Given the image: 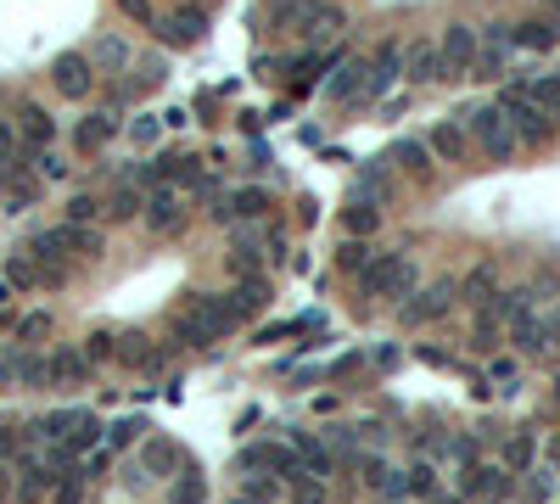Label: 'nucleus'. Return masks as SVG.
I'll list each match as a JSON object with an SVG mask.
<instances>
[{
  "mask_svg": "<svg viewBox=\"0 0 560 504\" xmlns=\"http://www.w3.org/2000/svg\"><path fill=\"white\" fill-rule=\"evenodd\" d=\"M230 308L224 297H208V292H185V303L174 308V342H191V348H208L230 331Z\"/></svg>",
  "mask_w": 560,
  "mask_h": 504,
  "instance_id": "nucleus-1",
  "label": "nucleus"
},
{
  "mask_svg": "<svg viewBox=\"0 0 560 504\" xmlns=\"http://www.w3.org/2000/svg\"><path fill=\"white\" fill-rule=\"evenodd\" d=\"M493 107L510 118V135H516V146H544V140L555 135V118H549V112H538V101L527 96V84H521V79L504 84Z\"/></svg>",
  "mask_w": 560,
  "mask_h": 504,
  "instance_id": "nucleus-2",
  "label": "nucleus"
},
{
  "mask_svg": "<svg viewBox=\"0 0 560 504\" xmlns=\"http://www.w3.org/2000/svg\"><path fill=\"white\" fill-rule=\"evenodd\" d=\"M359 286H364V297H398V303H404V297L420 286V269H415V258H404V252H376V258L364 264Z\"/></svg>",
  "mask_w": 560,
  "mask_h": 504,
  "instance_id": "nucleus-3",
  "label": "nucleus"
},
{
  "mask_svg": "<svg viewBox=\"0 0 560 504\" xmlns=\"http://www.w3.org/2000/svg\"><path fill=\"white\" fill-rule=\"evenodd\" d=\"M465 140H476L482 152L493 157V163H510V157L521 152L516 135H510V118H504L499 107H465Z\"/></svg>",
  "mask_w": 560,
  "mask_h": 504,
  "instance_id": "nucleus-4",
  "label": "nucleus"
},
{
  "mask_svg": "<svg viewBox=\"0 0 560 504\" xmlns=\"http://www.w3.org/2000/svg\"><path fill=\"white\" fill-rule=\"evenodd\" d=\"M454 297H460V280H432V286L409 292L404 303H398V314H404V325H432L454 308Z\"/></svg>",
  "mask_w": 560,
  "mask_h": 504,
  "instance_id": "nucleus-5",
  "label": "nucleus"
},
{
  "mask_svg": "<svg viewBox=\"0 0 560 504\" xmlns=\"http://www.w3.org/2000/svg\"><path fill=\"white\" fill-rule=\"evenodd\" d=\"M510 73V23H493L476 34V62H471V79H504Z\"/></svg>",
  "mask_w": 560,
  "mask_h": 504,
  "instance_id": "nucleus-6",
  "label": "nucleus"
},
{
  "mask_svg": "<svg viewBox=\"0 0 560 504\" xmlns=\"http://www.w3.org/2000/svg\"><path fill=\"white\" fill-rule=\"evenodd\" d=\"M437 56H443V79H471L476 28H471V23H448V34L437 40Z\"/></svg>",
  "mask_w": 560,
  "mask_h": 504,
  "instance_id": "nucleus-7",
  "label": "nucleus"
},
{
  "mask_svg": "<svg viewBox=\"0 0 560 504\" xmlns=\"http://www.w3.org/2000/svg\"><path fill=\"white\" fill-rule=\"evenodd\" d=\"M392 79H404V45H398V40H381V45H376V56H370V73H364L359 101L387 96V90H392Z\"/></svg>",
  "mask_w": 560,
  "mask_h": 504,
  "instance_id": "nucleus-8",
  "label": "nucleus"
},
{
  "mask_svg": "<svg viewBox=\"0 0 560 504\" xmlns=\"http://www.w3.org/2000/svg\"><path fill=\"white\" fill-rule=\"evenodd\" d=\"M286 23H297V28H303V34H308L314 45H325V40L336 34V28L348 23V17H342V6H331V0H297Z\"/></svg>",
  "mask_w": 560,
  "mask_h": 504,
  "instance_id": "nucleus-9",
  "label": "nucleus"
},
{
  "mask_svg": "<svg viewBox=\"0 0 560 504\" xmlns=\"http://www.w3.org/2000/svg\"><path fill=\"white\" fill-rule=\"evenodd\" d=\"M51 84L62 90L68 101H84L90 96V84H96V68H90V56H79V51H62L51 62Z\"/></svg>",
  "mask_w": 560,
  "mask_h": 504,
  "instance_id": "nucleus-10",
  "label": "nucleus"
},
{
  "mask_svg": "<svg viewBox=\"0 0 560 504\" xmlns=\"http://www.w3.org/2000/svg\"><path fill=\"white\" fill-rule=\"evenodd\" d=\"M146 230H157V236H168V230H180L185 224V196L174 191V185H152V196H146Z\"/></svg>",
  "mask_w": 560,
  "mask_h": 504,
  "instance_id": "nucleus-11",
  "label": "nucleus"
},
{
  "mask_svg": "<svg viewBox=\"0 0 560 504\" xmlns=\"http://www.w3.org/2000/svg\"><path fill=\"white\" fill-rule=\"evenodd\" d=\"M404 73H409V84H437V79H443L437 40H409L404 45Z\"/></svg>",
  "mask_w": 560,
  "mask_h": 504,
  "instance_id": "nucleus-12",
  "label": "nucleus"
},
{
  "mask_svg": "<svg viewBox=\"0 0 560 504\" xmlns=\"http://www.w3.org/2000/svg\"><path fill=\"white\" fill-rule=\"evenodd\" d=\"M224 308H230V320H252V314H264V308H269V280L264 275H247L236 292H224Z\"/></svg>",
  "mask_w": 560,
  "mask_h": 504,
  "instance_id": "nucleus-13",
  "label": "nucleus"
},
{
  "mask_svg": "<svg viewBox=\"0 0 560 504\" xmlns=\"http://www.w3.org/2000/svg\"><path fill=\"white\" fill-rule=\"evenodd\" d=\"M90 381V359L79 348H62L45 359V387H84Z\"/></svg>",
  "mask_w": 560,
  "mask_h": 504,
  "instance_id": "nucleus-14",
  "label": "nucleus"
},
{
  "mask_svg": "<svg viewBox=\"0 0 560 504\" xmlns=\"http://www.w3.org/2000/svg\"><path fill=\"white\" fill-rule=\"evenodd\" d=\"M510 471L504 465H465V493H482V499H493V504H504L510 499Z\"/></svg>",
  "mask_w": 560,
  "mask_h": 504,
  "instance_id": "nucleus-15",
  "label": "nucleus"
},
{
  "mask_svg": "<svg viewBox=\"0 0 560 504\" xmlns=\"http://www.w3.org/2000/svg\"><path fill=\"white\" fill-rule=\"evenodd\" d=\"M12 476H17V482H12V499L17 504H40V493H51V482H56V471L45 460H23Z\"/></svg>",
  "mask_w": 560,
  "mask_h": 504,
  "instance_id": "nucleus-16",
  "label": "nucleus"
},
{
  "mask_svg": "<svg viewBox=\"0 0 560 504\" xmlns=\"http://www.w3.org/2000/svg\"><path fill=\"white\" fill-rule=\"evenodd\" d=\"M157 34H163L168 45H196L202 34H208V12H202V6H185V12L163 17V23H157Z\"/></svg>",
  "mask_w": 560,
  "mask_h": 504,
  "instance_id": "nucleus-17",
  "label": "nucleus"
},
{
  "mask_svg": "<svg viewBox=\"0 0 560 504\" xmlns=\"http://www.w3.org/2000/svg\"><path fill=\"white\" fill-rule=\"evenodd\" d=\"M56 247L62 252H79V258H101V230L96 224H56Z\"/></svg>",
  "mask_w": 560,
  "mask_h": 504,
  "instance_id": "nucleus-18",
  "label": "nucleus"
},
{
  "mask_svg": "<svg viewBox=\"0 0 560 504\" xmlns=\"http://www.w3.org/2000/svg\"><path fill=\"white\" fill-rule=\"evenodd\" d=\"M510 45H521V51H555V45H560V28L527 17V23H510Z\"/></svg>",
  "mask_w": 560,
  "mask_h": 504,
  "instance_id": "nucleus-19",
  "label": "nucleus"
},
{
  "mask_svg": "<svg viewBox=\"0 0 560 504\" xmlns=\"http://www.w3.org/2000/svg\"><path fill=\"white\" fill-rule=\"evenodd\" d=\"M17 135L28 140V146H51V135H56V124H51V112L45 107H34V101H28V107H17Z\"/></svg>",
  "mask_w": 560,
  "mask_h": 504,
  "instance_id": "nucleus-20",
  "label": "nucleus"
},
{
  "mask_svg": "<svg viewBox=\"0 0 560 504\" xmlns=\"http://www.w3.org/2000/svg\"><path fill=\"white\" fill-rule=\"evenodd\" d=\"M387 163H398L404 174H415V180H432V152H426V140H398L387 152Z\"/></svg>",
  "mask_w": 560,
  "mask_h": 504,
  "instance_id": "nucleus-21",
  "label": "nucleus"
},
{
  "mask_svg": "<svg viewBox=\"0 0 560 504\" xmlns=\"http://www.w3.org/2000/svg\"><path fill=\"white\" fill-rule=\"evenodd\" d=\"M269 208H275V202H269V191H264V185H241V191L230 196V202H224L230 224H236V219H264Z\"/></svg>",
  "mask_w": 560,
  "mask_h": 504,
  "instance_id": "nucleus-22",
  "label": "nucleus"
},
{
  "mask_svg": "<svg viewBox=\"0 0 560 504\" xmlns=\"http://www.w3.org/2000/svg\"><path fill=\"white\" fill-rule=\"evenodd\" d=\"M510 342H516V353H544L549 348L544 314H521V320H510Z\"/></svg>",
  "mask_w": 560,
  "mask_h": 504,
  "instance_id": "nucleus-23",
  "label": "nucleus"
},
{
  "mask_svg": "<svg viewBox=\"0 0 560 504\" xmlns=\"http://www.w3.org/2000/svg\"><path fill=\"white\" fill-rule=\"evenodd\" d=\"M118 135V118H112V112H90V118H84L79 124V152H101V146H107V140Z\"/></svg>",
  "mask_w": 560,
  "mask_h": 504,
  "instance_id": "nucleus-24",
  "label": "nucleus"
},
{
  "mask_svg": "<svg viewBox=\"0 0 560 504\" xmlns=\"http://www.w3.org/2000/svg\"><path fill=\"white\" fill-rule=\"evenodd\" d=\"M364 73H370V62H342V68H336V79L325 84V96H331V101H359Z\"/></svg>",
  "mask_w": 560,
  "mask_h": 504,
  "instance_id": "nucleus-25",
  "label": "nucleus"
},
{
  "mask_svg": "<svg viewBox=\"0 0 560 504\" xmlns=\"http://www.w3.org/2000/svg\"><path fill=\"white\" fill-rule=\"evenodd\" d=\"M292 454H297V460H303V471H314V476H325V471H331V448H325L320 437L292 432Z\"/></svg>",
  "mask_w": 560,
  "mask_h": 504,
  "instance_id": "nucleus-26",
  "label": "nucleus"
},
{
  "mask_svg": "<svg viewBox=\"0 0 560 504\" xmlns=\"http://www.w3.org/2000/svg\"><path fill=\"white\" fill-rule=\"evenodd\" d=\"M342 224H348V236L370 241V236H376V224H381V208H376V202H364V196H353V208L342 213Z\"/></svg>",
  "mask_w": 560,
  "mask_h": 504,
  "instance_id": "nucleus-27",
  "label": "nucleus"
},
{
  "mask_svg": "<svg viewBox=\"0 0 560 504\" xmlns=\"http://www.w3.org/2000/svg\"><path fill=\"white\" fill-rule=\"evenodd\" d=\"M426 152H437L443 163H460L465 157V129L460 124H437L432 140H426Z\"/></svg>",
  "mask_w": 560,
  "mask_h": 504,
  "instance_id": "nucleus-28",
  "label": "nucleus"
},
{
  "mask_svg": "<svg viewBox=\"0 0 560 504\" xmlns=\"http://www.w3.org/2000/svg\"><path fill=\"white\" fill-rule=\"evenodd\" d=\"M527 96L538 101V112H549V118L560 124V73H538V79L527 84Z\"/></svg>",
  "mask_w": 560,
  "mask_h": 504,
  "instance_id": "nucleus-29",
  "label": "nucleus"
},
{
  "mask_svg": "<svg viewBox=\"0 0 560 504\" xmlns=\"http://www.w3.org/2000/svg\"><path fill=\"white\" fill-rule=\"evenodd\" d=\"M353 196H364V202H381V196H387V157H376V163L359 168V185H353Z\"/></svg>",
  "mask_w": 560,
  "mask_h": 504,
  "instance_id": "nucleus-30",
  "label": "nucleus"
},
{
  "mask_svg": "<svg viewBox=\"0 0 560 504\" xmlns=\"http://www.w3.org/2000/svg\"><path fill=\"white\" fill-rule=\"evenodd\" d=\"M370 258H376V247H370V241H342V252H336V269H342V275H364V264H370Z\"/></svg>",
  "mask_w": 560,
  "mask_h": 504,
  "instance_id": "nucleus-31",
  "label": "nucleus"
},
{
  "mask_svg": "<svg viewBox=\"0 0 560 504\" xmlns=\"http://www.w3.org/2000/svg\"><path fill=\"white\" fill-rule=\"evenodd\" d=\"M84 488H90V471H68L51 482V504H84Z\"/></svg>",
  "mask_w": 560,
  "mask_h": 504,
  "instance_id": "nucleus-32",
  "label": "nucleus"
},
{
  "mask_svg": "<svg viewBox=\"0 0 560 504\" xmlns=\"http://www.w3.org/2000/svg\"><path fill=\"white\" fill-rule=\"evenodd\" d=\"M140 437H146V420L140 415H124L107 426V448H129V443H140Z\"/></svg>",
  "mask_w": 560,
  "mask_h": 504,
  "instance_id": "nucleus-33",
  "label": "nucleus"
},
{
  "mask_svg": "<svg viewBox=\"0 0 560 504\" xmlns=\"http://www.w3.org/2000/svg\"><path fill=\"white\" fill-rule=\"evenodd\" d=\"M359 476H364V488L370 493H381L392 482V471H387V460H381L376 448H370V454H359Z\"/></svg>",
  "mask_w": 560,
  "mask_h": 504,
  "instance_id": "nucleus-34",
  "label": "nucleus"
},
{
  "mask_svg": "<svg viewBox=\"0 0 560 504\" xmlns=\"http://www.w3.org/2000/svg\"><path fill=\"white\" fill-rule=\"evenodd\" d=\"M118 342H124V348H118V359H124V364H140V370H152V364H157V353L146 348V336H140V331L118 336Z\"/></svg>",
  "mask_w": 560,
  "mask_h": 504,
  "instance_id": "nucleus-35",
  "label": "nucleus"
},
{
  "mask_svg": "<svg viewBox=\"0 0 560 504\" xmlns=\"http://www.w3.org/2000/svg\"><path fill=\"white\" fill-rule=\"evenodd\" d=\"M124 62H129L124 40H96V51H90V68H124Z\"/></svg>",
  "mask_w": 560,
  "mask_h": 504,
  "instance_id": "nucleus-36",
  "label": "nucleus"
},
{
  "mask_svg": "<svg viewBox=\"0 0 560 504\" xmlns=\"http://www.w3.org/2000/svg\"><path fill=\"white\" fill-rule=\"evenodd\" d=\"M532 465V432H516L504 443V471H527Z\"/></svg>",
  "mask_w": 560,
  "mask_h": 504,
  "instance_id": "nucleus-37",
  "label": "nucleus"
},
{
  "mask_svg": "<svg viewBox=\"0 0 560 504\" xmlns=\"http://www.w3.org/2000/svg\"><path fill=\"white\" fill-rule=\"evenodd\" d=\"M460 297H471V303H488V297H493V269L488 264L471 269V275L460 280Z\"/></svg>",
  "mask_w": 560,
  "mask_h": 504,
  "instance_id": "nucleus-38",
  "label": "nucleus"
},
{
  "mask_svg": "<svg viewBox=\"0 0 560 504\" xmlns=\"http://www.w3.org/2000/svg\"><path fill=\"white\" fill-rule=\"evenodd\" d=\"M12 381H23V387H45V359H40V353L12 359Z\"/></svg>",
  "mask_w": 560,
  "mask_h": 504,
  "instance_id": "nucleus-39",
  "label": "nucleus"
},
{
  "mask_svg": "<svg viewBox=\"0 0 560 504\" xmlns=\"http://www.w3.org/2000/svg\"><path fill=\"white\" fill-rule=\"evenodd\" d=\"M140 208H146V191H140V185H124V191H118V196H112V219H135V213Z\"/></svg>",
  "mask_w": 560,
  "mask_h": 504,
  "instance_id": "nucleus-40",
  "label": "nucleus"
},
{
  "mask_svg": "<svg viewBox=\"0 0 560 504\" xmlns=\"http://www.w3.org/2000/svg\"><path fill=\"white\" fill-rule=\"evenodd\" d=\"M521 314H532V292H504L499 308H493V320H521Z\"/></svg>",
  "mask_w": 560,
  "mask_h": 504,
  "instance_id": "nucleus-41",
  "label": "nucleus"
},
{
  "mask_svg": "<svg viewBox=\"0 0 560 504\" xmlns=\"http://www.w3.org/2000/svg\"><path fill=\"white\" fill-rule=\"evenodd\" d=\"M504 336V320H493V308L482 303V314H476V348H499Z\"/></svg>",
  "mask_w": 560,
  "mask_h": 504,
  "instance_id": "nucleus-42",
  "label": "nucleus"
},
{
  "mask_svg": "<svg viewBox=\"0 0 560 504\" xmlns=\"http://www.w3.org/2000/svg\"><path fill=\"white\" fill-rule=\"evenodd\" d=\"M168 465H174V443H168V437H152V443H146V465H140V471L152 476V471H168Z\"/></svg>",
  "mask_w": 560,
  "mask_h": 504,
  "instance_id": "nucleus-43",
  "label": "nucleus"
},
{
  "mask_svg": "<svg viewBox=\"0 0 560 504\" xmlns=\"http://www.w3.org/2000/svg\"><path fill=\"white\" fill-rule=\"evenodd\" d=\"M437 488V471L432 465H409L404 471V493H415V499H426V493Z\"/></svg>",
  "mask_w": 560,
  "mask_h": 504,
  "instance_id": "nucleus-44",
  "label": "nucleus"
},
{
  "mask_svg": "<svg viewBox=\"0 0 560 504\" xmlns=\"http://www.w3.org/2000/svg\"><path fill=\"white\" fill-rule=\"evenodd\" d=\"M112 342H118L112 331H90V336H84V348H79V353H84L90 364H101V359H112V353H118Z\"/></svg>",
  "mask_w": 560,
  "mask_h": 504,
  "instance_id": "nucleus-45",
  "label": "nucleus"
},
{
  "mask_svg": "<svg viewBox=\"0 0 560 504\" xmlns=\"http://www.w3.org/2000/svg\"><path fill=\"white\" fill-rule=\"evenodd\" d=\"M292 504H325V482L303 471V476L292 482Z\"/></svg>",
  "mask_w": 560,
  "mask_h": 504,
  "instance_id": "nucleus-46",
  "label": "nucleus"
},
{
  "mask_svg": "<svg viewBox=\"0 0 560 504\" xmlns=\"http://www.w3.org/2000/svg\"><path fill=\"white\" fill-rule=\"evenodd\" d=\"M157 135H163V118H157V112H140L135 124H129V140H135V146H152Z\"/></svg>",
  "mask_w": 560,
  "mask_h": 504,
  "instance_id": "nucleus-47",
  "label": "nucleus"
},
{
  "mask_svg": "<svg viewBox=\"0 0 560 504\" xmlns=\"http://www.w3.org/2000/svg\"><path fill=\"white\" fill-rule=\"evenodd\" d=\"M40 280V269H34V258L28 252H17L12 264H6V286H34Z\"/></svg>",
  "mask_w": 560,
  "mask_h": 504,
  "instance_id": "nucleus-48",
  "label": "nucleus"
},
{
  "mask_svg": "<svg viewBox=\"0 0 560 504\" xmlns=\"http://www.w3.org/2000/svg\"><path fill=\"white\" fill-rule=\"evenodd\" d=\"M174 504H208V488H202V476H180V482H174Z\"/></svg>",
  "mask_w": 560,
  "mask_h": 504,
  "instance_id": "nucleus-49",
  "label": "nucleus"
},
{
  "mask_svg": "<svg viewBox=\"0 0 560 504\" xmlns=\"http://www.w3.org/2000/svg\"><path fill=\"white\" fill-rule=\"evenodd\" d=\"M437 454H443V460L471 465V460H476V443H471V437H443V448H437Z\"/></svg>",
  "mask_w": 560,
  "mask_h": 504,
  "instance_id": "nucleus-50",
  "label": "nucleus"
},
{
  "mask_svg": "<svg viewBox=\"0 0 560 504\" xmlns=\"http://www.w3.org/2000/svg\"><path fill=\"white\" fill-rule=\"evenodd\" d=\"M527 499H532V504H549V499H555V471H532Z\"/></svg>",
  "mask_w": 560,
  "mask_h": 504,
  "instance_id": "nucleus-51",
  "label": "nucleus"
},
{
  "mask_svg": "<svg viewBox=\"0 0 560 504\" xmlns=\"http://www.w3.org/2000/svg\"><path fill=\"white\" fill-rule=\"evenodd\" d=\"M96 213H101L96 196H73V202H68V224H90Z\"/></svg>",
  "mask_w": 560,
  "mask_h": 504,
  "instance_id": "nucleus-52",
  "label": "nucleus"
},
{
  "mask_svg": "<svg viewBox=\"0 0 560 504\" xmlns=\"http://www.w3.org/2000/svg\"><path fill=\"white\" fill-rule=\"evenodd\" d=\"M247 499L252 504H275L280 488H275V482H264V476H247Z\"/></svg>",
  "mask_w": 560,
  "mask_h": 504,
  "instance_id": "nucleus-53",
  "label": "nucleus"
},
{
  "mask_svg": "<svg viewBox=\"0 0 560 504\" xmlns=\"http://www.w3.org/2000/svg\"><path fill=\"white\" fill-rule=\"evenodd\" d=\"M348 432H353V437H364V443H370V448H381V443H387V437H392L387 426H381V420H364V426H348Z\"/></svg>",
  "mask_w": 560,
  "mask_h": 504,
  "instance_id": "nucleus-54",
  "label": "nucleus"
},
{
  "mask_svg": "<svg viewBox=\"0 0 560 504\" xmlns=\"http://www.w3.org/2000/svg\"><path fill=\"white\" fill-rule=\"evenodd\" d=\"M118 6H124L135 23H157V17H152V0H118Z\"/></svg>",
  "mask_w": 560,
  "mask_h": 504,
  "instance_id": "nucleus-55",
  "label": "nucleus"
},
{
  "mask_svg": "<svg viewBox=\"0 0 560 504\" xmlns=\"http://www.w3.org/2000/svg\"><path fill=\"white\" fill-rule=\"evenodd\" d=\"M40 174H45V180H62V174H68V163H62V157H51V152H40Z\"/></svg>",
  "mask_w": 560,
  "mask_h": 504,
  "instance_id": "nucleus-56",
  "label": "nucleus"
},
{
  "mask_svg": "<svg viewBox=\"0 0 560 504\" xmlns=\"http://www.w3.org/2000/svg\"><path fill=\"white\" fill-rule=\"evenodd\" d=\"M0 504H12V465H0Z\"/></svg>",
  "mask_w": 560,
  "mask_h": 504,
  "instance_id": "nucleus-57",
  "label": "nucleus"
},
{
  "mask_svg": "<svg viewBox=\"0 0 560 504\" xmlns=\"http://www.w3.org/2000/svg\"><path fill=\"white\" fill-rule=\"evenodd\" d=\"M549 460H555V465H560V437H549Z\"/></svg>",
  "mask_w": 560,
  "mask_h": 504,
  "instance_id": "nucleus-58",
  "label": "nucleus"
},
{
  "mask_svg": "<svg viewBox=\"0 0 560 504\" xmlns=\"http://www.w3.org/2000/svg\"><path fill=\"white\" fill-rule=\"evenodd\" d=\"M6 297H12V286H6V275H0V303H6Z\"/></svg>",
  "mask_w": 560,
  "mask_h": 504,
  "instance_id": "nucleus-59",
  "label": "nucleus"
},
{
  "mask_svg": "<svg viewBox=\"0 0 560 504\" xmlns=\"http://www.w3.org/2000/svg\"><path fill=\"white\" fill-rule=\"evenodd\" d=\"M549 12H555V28H560V0H549Z\"/></svg>",
  "mask_w": 560,
  "mask_h": 504,
  "instance_id": "nucleus-60",
  "label": "nucleus"
},
{
  "mask_svg": "<svg viewBox=\"0 0 560 504\" xmlns=\"http://www.w3.org/2000/svg\"><path fill=\"white\" fill-rule=\"evenodd\" d=\"M230 504H252V499H247V493H236V499H230Z\"/></svg>",
  "mask_w": 560,
  "mask_h": 504,
  "instance_id": "nucleus-61",
  "label": "nucleus"
},
{
  "mask_svg": "<svg viewBox=\"0 0 560 504\" xmlns=\"http://www.w3.org/2000/svg\"><path fill=\"white\" fill-rule=\"evenodd\" d=\"M443 504H465V499H443Z\"/></svg>",
  "mask_w": 560,
  "mask_h": 504,
  "instance_id": "nucleus-62",
  "label": "nucleus"
}]
</instances>
